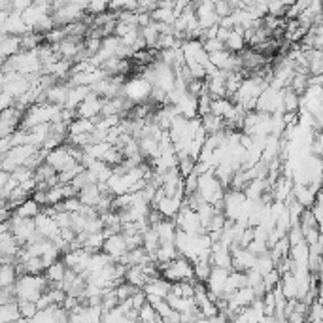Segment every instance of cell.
Instances as JSON below:
<instances>
[{"mask_svg":"<svg viewBox=\"0 0 323 323\" xmlns=\"http://www.w3.org/2000/svg\"><path fill=\"white\" fill-rule=\"evenodd\" d=\"M49 287V282L47 278L42 274H19L15 278V284H13V289H15V297L23 299V301H33L36 303L40 299V295Z\"/></svg>","mask_w":323,"mask_h":323,"instance_id":"1","label":"cell"},{"mask_svg":"<svg viewBox=\"0 0 323 323\" xmlns=\"http://www.w3.org/2000/svg\"><path fill=\"white\" fill-rule=\"evenodd\" d=\"M150 91H152V83L138 74L136 78H132L123 83L121 95L131 100L132 104H142V102L150 99Z\"/></svg>","mask_w":323,"mask_h":323,"instance_id":"2","label":"cell"},{"mask_svg":"<svg viewBox=\"0 0 323 323\" xmlns=\"http://www.w3.org/2000/svg\"><path fill=\"white\" fill-rule=\"evenodd\" d=\"M102 104H104V99L95 95V93H89L85 99L78 104V108L74 110L76 118H85V119H95L100 115V110H102Z\"/></svg>","mask_w":323,"mask_h":323,"instance_id":"3","label":"cell"},{"mask_svg":"<svg viewBox=\"0 0 323 323\" xmlns=\"http://www.w3.org/2000/svg\"><path fill=\"white\" fill-rule=\"evenodd\" d=\"M46 163H49L57 172L65 170V168H70L72 165H76V161H74V157L68 153L65 144L57 145V148H53V150H47Z\"/></svg>","mask_w":323,"mask_h":323,"instance_id":"4","label":"cell"},{"mask_svg":"<svg viewBox=\"0 0 323 323\" xmlns=\"http://www.w3.org/2000/svg\"><path fill=\"white\" fill-rule=\"evenodd\" d=\"M102 251H104L108 257L112 259L113 263L118 261L127 250V242H125V237L121 234V231L119 232H112V234H108V237L104 238V244H102Z\"/></svg>","mask_w":323,"mask_h":323,"instance_id":"5","label":"cell"},{"mask_svg":"<svg viewBox=\"0 0 323 323\" xmlns=\"http://www.w3.org/2000/svg\"><path fill=\"white\" fill-rule=\"evenodd\" d=\"M34 219V225H36V232H38L40 237H44L47 238V240H57L59 238V225L55 223V219L51 218V216H46L44 212H40L36 218Z\"/></svg>","mask_w":323,"mask_h":323,"instance_id":"6","label":"cell"},{"mask_svg":"<svg viewBox=\"0 0 323 323\" xmlns=\"http://www.w3.org/2000/svg\"><path fill=\"white\" fill-rule=\"evenodd\" d=\"M144 289L145 295H155V297H163L165 299L166 295H168V291H170V282L168 280H165V278L161 276H152L148 282H145V285L142 287Z\"/></svg>","mask_w":323,"mask_h":323,"instance_id":"7","label":"cell"},{"mask_svg":"<svg viewBox=\"0 0 323 323\" xmlns=\"http://www.w3.org/2000/svg\"><path fill=\"white\" fill-rule=\"evenodd\" d=\"M176 110H178V115L182 118H187V119H193V118H198L197 115V97L191 95V93H184V97L176 102Z\"/></svg>","mask_w":323,"mask_h":323,"instance_id":"8","label":"cell"},{"mask_svg":"<svg viewBox=\"0 0 323 323\" xmlns=\"http://www.w3.org/2000/svg\"><path fill=\"white\" fill-rule=\"evenodd\" d=\"M182 202H184V198L166 197V195H163L161 200L157 202V206H155V210L161 212L165 218H174V216L178 214L180 208H182Z\"/></svg>","mask_w":323,"mask_h":323,"instance_id":"9","label":"cell"},{"mask_svg":"<svg viewBox=\"0 0 323 323\" xmlns=\"http://www.w3.org/2000/svg\"><path fill=\"white\" fill-rule=\"evenodd\" d=\"M46 100L49 104H57V106H65L66 95H68V85L66 83H61V81H55L51 87H47L46 91Z\"/></svg>","mask_w":323,"mask_h":323,"instance_id":"10","label":"cell"},{"mask_svg":"<svg viewBox=\"0 0 323 323\" xmlns=\"http://www.w3.org/2000/svg\"><path fill=\"white\" fill-rule=\"evenodd\" d=\"M65 272H66L65 261H63V259H57V261L49 263L46 269H44V276L47 278L49 284H61L63 278H65Z\"/></svg>","mask_w":323,"mask_h":323,"instance_id":"11","label":"cell"},{"mask_svg":"<svg viewBox=\"0 0 323 323\" xmlns=\"http://www.w3.org/2000/svg\"><path fill=\"white\" fill-rule=\"evenodd\" d=\"M125 282H129V284H132L134 287H144L145 282L150 280V276L144 272V269H142V265H132V267H127L125 271Z\"/></svg>","mask_w":323,"mask_h":323,"instance_id":"12","label":"cell"},{"mask_svg":"<svg viewBox=\"0 0 323 323\" xmlns=\"http://www.w3.org/2000/svg\"><path fill=\"white\" fill-rule=\"evenodd\" d=\"M223 44H225V49H229V51H232V53L242 51L246 47V40H244L242 31H238V28H229V33L225 36Z\"/></svg>","mask_w":323,"mask_h":323,"instance_id":"13","label":"cell"},{"mask_svg":"<svg viewBox=\"0 0 323 323\" xmlns=\"http://www.w3.org/2000/svg\"><path fill=\"white\" fill-rule=\"evenodd\" d=\"M40 210H42V206L34 200L33 197H28V198H25L21 204H17L15 208H13V214L15 216H19V218H36L40 214Z\"/></svg>","mask_w":323,"mask_h":323,"instance_id":"14","label":"cell"},{"mask_svg":"<svg viewBox=\"0 0 323 323\" xmlns=\"http://www.w3.org/2000/svg\"><path fill=\"white\" fill-rule=\"evenodd\" d=\"M21 51L19 36H13V34H6L4 38L0 40V55L4 57H12L15 53Z\"/></svg>","mask_w":323,"mask_h":323,"instance_id":"15","label":"cell"},{"mask_svg":"<svg viewBox=\"0 0 323 323\" xmlns=\"http://www.w3.org/2000/svg\"><path fill=\"white\" fill-rule=\"evenodd\" d=\"M15 278H17V272H15V265L6 263L0 265V287H8V285L15 284Z\"/></svg>","mask_w":323,"mask_h":323,"instance_id":"16","label":"cell"},{"mask_svg":"<svg viewBox=\"0 0 323 323\" xmlns=\"http://www.w3.org/2000/svg\"><path fill=\"white\" fill-rule=\"evenodd\" d=\"M10 319H19V310H17V301L0 304V321H10Z\"/></svg>","mask_w":323,"mask_h":323,"instance_id":"17","label":"cell"},{"mask_svg":"<svg viewBox=\"0 0 323 323\" xmlns=\"http://www.w3.org/2000/svg\"><path fill=\"white\" fill-rule=\"evenodd\" d=\"M17 310H19L21 319H33L34 314L38 312V306L33 301H23V299H17Z\"/></svg>","mask_w":323,"mask_h":323,"instance_id":"18","label":"cell"},{"mask_svg":"<svg viewBox=\"0 0 323 323\" xmlns=\"http://www.w3.org/2000/svg\"><path fill=\"white\" fill-rule=\"evenodd\" d=\"M138 319L140 321H161V317H159V314L155 312V308H153L152 304L145 301L142 306L138 308Z\"/></svg>","mask_w":323,"mask_h":323,"instance_id":"19","label":"cell"},{"mask_svg":"<svg viewBox=\"0 0 323 323\" xmlns=\"http://www.w3.org/2000/svg\"><path fill=\"white\" fill-rule=\"evenodd\" d=\"M214 10H216V13H218L219 19H223V17H227V15H231V13H232L231 0H219V2H216V4H214Z\"/></svg>","mask_w":323,"mask_h":323,"instance_id":"20","label":"cell"},{"mask_svg":"<svg viewBox=\"0 0 323 323\" xmlns=\"http://www.w3.org/2000/svg\"><path fill=\"white\" fill-rule=\"evenodd\" d=\"M15 104V99H13L12 95H8L6 91H0V112L2 110H6V108H10V106Z\"/></svg>","mask_w":323,"mask_h":323,"instance_id":"21","label":"cell"},{"mask_svg":"<svg viewBox=\"0 0 323 323\" xmlns=\"http://www.w3.org/2000/svg\"><path fill=\"white\" fill-rule=\"evenodd\" d=\"M8 180H10V172H6V170H2V168H0V191L6 187Z\"/></svg>","mask_w":323,"mask_h":323,"instance_id":"22","label":"cell"},{"mask_svg":"<svg viewBox=\"0 0 323 323\" xmlns=\"http://www.w3.org/2000/svg\"><path fill=\"white\" fill-rule=\"evenodd\" d=\"M210 2H214V4H216V2H219V0H210Z\"/></svg>","mask_w":323,"mask_h":323,"instance_id":"23","label":"cell"}]
</instances>
